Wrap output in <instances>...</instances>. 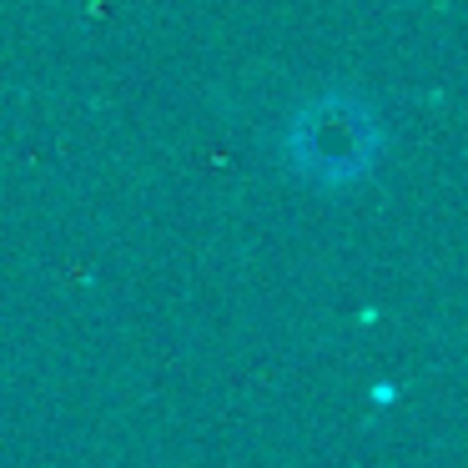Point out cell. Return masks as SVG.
Returning <instances> with one entry per match:
<instances>
[{
	"label": "cell",
	"mask_w": 468,
	"mask_h": 468,
	"mask_svg": "<svg viewBox=\"0 0 468 468\" xmlns=\"http://www.w3.org/2000/svg\"><path fill=\"white\" fill-rule=\"evenodd\" d=\"M383 152V126L373 106L353 91H323L292 112L282 132V156L303 182L313 186H353L378 166Z\"/></svg>",
	"instance_id": "1"
}]
</instances>
